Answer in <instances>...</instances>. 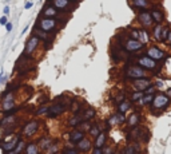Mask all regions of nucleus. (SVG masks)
I'll return each mask as SVG.
<instances>
[{"mask_svg": "<svg viewBox=\"0 0 171 154\" xmlns=\"http://www.w3.org/2000/svg\"><path fill=\"white\" fill-rule=\"evenodd\" d=\"M124 76L128 79H132V81H136V79H144L147 78V73L146 70H143L139 66H127L126 70H124Z\"/></svg>", "mask_w": 171, "mask_h": 154, "instance_id": "f257e3e1", "label": "nucleus"}, {"mask_svg": "<svg viewBox=\"0 0 171 154\" xmlns=\"http://www.w3.org/2000/svg\"><path fill=\"white\" fill-rule=\"evenodd\" d=\"M170 103V96L164 93H159L156 95H154V99L151 102V106H152L154 111L155 110H164Z\"/></svg>", "mask_w": 171, "mask_h": 154, "instance_id": "f03ea898", "label": "nucleus"}, {"mask_svg": "<svg viewBox=\"0 0 171 154\" xmlns=\"http://www.w3.org/2000/svg\"><path fill=\"white\" fill-rule=\"evenodd\" d=\"M56 24H58V20H56V19L43 18L39 20V28H40V31H43V32H50V31H52L54 28L56 27Z\"/></svg>", "mask_w": 171, "mask_h": 154, "instance_id": "7ed1b4c3", "label": "nucleus"}, {"mask_svg": "<svg viewBox=\"0 0 171 154\" xmlns=\"http://www.w3.org/2000/svg\"><path fill=\"white\" fill-rule=\"evenodd\" d=\"M15 98L12 96V94H7V95L1 96V109L4 113H8V111L15 109Z\"/></svg>", "mask_w": 171, "mask_h": 154, "instance_id": "20e7f679", "label": "nucleus"}, {"mask_svg": "<svg viewBox=\"0 0 171 154\" xmlns=\"http://www.w3.org/2000/svg\"><path fill=\"white\" fill-rule=\"evenodd\" d=\"M151 86H152V83H151V79H149V78L132 81V87L135 88L136 91H139V93H144V91Z\"/></svg>", "mask_w": 171, "mask_h": 154, "instance_id": "39448f33", "label": "nucleus"}, {"mask_svg": "<svg viewBox=\"0 0 171 154\" xmlns=\"http://www.w3.org/2000/svg\"><path fill=\"white\" fill-rule=\"evenodd\" d=\"M138 64L139 67H142L143 70H155L156 68V62L152 61L151 58H149V56H141V58H138Z\"/></svg>", "mask_w": 171, "mask_h": 154, "instance_id": "423d86ee", "label": "nucleus"}, {"mask_svg": "<svg viewBox=\"0 0 171 154\" xmlns=\"http://www.w3.org/2000/svg\"><path fill=\"white\" fill-rule=\"evenodd\" d=\"M124 50L128 51V52H135V51H139L144 47V44H142L139 40H132V39H127L123 43Z\"/></svg>", "mask_w": 171, "mask_h": 154, "instance_id": "0eeeda50", "label": "nucleus"}, {"mask_svg": "<svg viewBox=\"0 0 171 154\" xmlns=\"http://www.w3.org/2000/svg\"><path fill=\"white\" fill-rule=\"evenodd\" d=\"M39 43H40V39L38 38L36 35L31 36L30 39L27 40V43H25V50H24V54L25 55H30V54H32L33 51L38 48Z\"/></svg>", "mask_w": 171, "mask_h": 154, "instance_id": "6e6552de", "label": "nucleus"}, {"mask_svg": "<svg viewBox=\"0 0 171 154\" xmlns=\"http://www.w3.org/2000/svg\"><path fill=\"white\" fill-rule=\"evenodd\" d=\"M138 20L144 28L152 25V23H154L152 18H151V13L149 12V11H141V12L138 13Z\"/></svg>", "mask_w": 171, "mask_h": 154, "instance_id": "1a4fd4ad", "label": "nucleus"}, {"mask_svg": "<svg viewBox=\"0 0 171 154\" xmlns=\"http://www.w3.org/2000/svg\"><path fill=\"white\" fill-rule=\"evenodd\" d=\"M164 51H162L161 48H158V47H155V46H152V47H150L149 50H147V56L149 58H151L152 61H161V59H163L164 58Z\"/></svg>", "mask_w": 171, "mask_h": 154, "instance_id": "9d476101", "label": "nucleus"}, {"mask_svg": "<svg viewBox=\"0 0 171 154\" xmlns=\"http://www.w3.org/2000/svg\"><path fill=\"white\" fill-rule=\"evenodd\" d=\"M65 107H67V105L65 103L52 105V106H50V110H48V117H50V118H54V117L60 115V114H63L65 111Z\"/></svg>", "mask_w": 171, "mask_h": 154, "instance_id": "9b49d317", "label": "nucleus"}, {"mask_svg": "<svg viewBox=\"0 0 171 154\" xmlns=\"http://www.w3.org/2000/svg\"><path fill=\"white\" fill-rule=\"evenodd\" d=\"M39 130V122L38 121H30L24 127H23V134L27 137L33 135Z\"/></svg>", "mask_w": 171, "mask_h": 154, "instance_id": "f8f14e48", "label": "nucleus"}, {"mask_svg": "<svg viewBox=\"0 0 171 154\" xmlns=\"http://www.w3.org/2000/svg\"><path fill=\"white\" fill-rule=\"evenodd\" d=\"M20 142V138L19 137H15V138L12 139V141H8V142H3L0 146H1V149L4 150L5 153H10V152H13L15 150V147L18 146V144Z\"/></svg>", "mask_w": 171, "mask_h": 154, "instance_id": "ddd939ff", "label": "nucleus"}, {"mask_svg": "<svg viewBox=\"0 0 171 154\" xmlns=\"http://www.w3.org/2000/svg\"><path fill=\"white\" fill-rule=\"evenodd\" d=\"M58 12L59 11L56 10L52 4L48 3V4L44 7V10H43V16H44L45 19H55V16L58 15Z\"/></svg>", "mask_w": 171, "mask_h": 154, "instance_id": "4468645a", "label": "nucleus"}, {"mask_svg": "<svg viewBox=\"0 0 171 154\" xmlns=\"http://www.w3.org/2000/svg\"><path fill=\"white\" fill-rule=\"evenodd\" d=\"M84 138H86V137H84V133L80 132V130H78V129L72 130V132L70 133V141L72 142V144H76V145H78L79 142H80L82 139H84Z\"/></svg>", "mask_w": 171, "mask_h": 154, "instance_id": "2eb2a0df", "label": "nucleus"}, {"mask_svg": "<svg viewBox=\"0 0 171 154\" xmlns=\"http://www.w3.org/2000/svg\"><path fill=\"white\" fill-rule=\"evenodd\" d=\"M51 4L58 11H67V8L71 5V3L68 1V0H55V1H52Z\"/></svg>", "mask_w": 171, "mask_h": 154, "instance_id": "dca6fc26", "label": "nucleus"}, {"mask_svg": "<svg viewBox=\"0 0 171 154\" xmlns=\"http://www.w3.org/2000/svg\"><path fill=\"white\" fill-rule=\"evenodd\" d=\"M151 18H152V20L155 22V23H158V24H161L162 22H163V19H164V15H163V12H162L161 10H156V8H154L152 11H151Z\"/></svg>", "mask_w": 171, "mask_h": 154, "instance_id": "f3484780", "label": "nucleus"}, {"mask_svg": "<svg viewBox=\"0 0 171 154\" xmlns=\"http://www.w3.org/2000/svg\"><path fill=\"white\" fill-rule=\"evenodd\" d=\"M54 144V141L51 138H40V141H39V149L44 150V152H47L48 149H50V146Z\"/></svg>", "mask_w": 171, "mask_h": 154, "instance_id": "a211bd4d", "label": "nucleus"}, {"mask_svg": "<svg viewBox=\"0 0 171 154\" xmlns=\"http://www.w3.org/2000/svg\"><path fill=\"white\" fill-rule=\"evenodd\" d=\"M82 122H84L83 117L79 115V114H75L72 118H70V121H68V125H70L71 127H75V126H79Z\"/></svg>", "mask_w": 171, "mask_h": 154, "instance_id": "6ab92c4d", "label": "nucleus"}, {"mask_svg": "<svg viewBox=\"0 0 171 154\" xmlns=\"http://www.w3.org/2000/svg\"><path fill=\"white\" fill-rule=\"evenodd\" d=\"M139 121H141V117H139V114L134 113V114H131V115L128 117L127 123H128V126H130V127H135L136 125L139 123Z\"/></svg>", "mask_w": 171, "mask_h": 154, "instance_id": "aec40b11", "label": "nucleus"}, {"mask_svg": "<svg viewBox=\"0 0 171 154\" xmlns=\"http://www.w3.org/2000/svg\"><path fill=\"white\" fill-rule=\"evenodd\" d=\"M132 5L136 8H141V11H147V8L150 7V3L146 0H134Z\"/></svg>", "mask_w": 171, "mask_h": 154, "instance_id": "412c9836", "label": "nucleus"}, {"mask_svg": "<svg viewBox=\"0 0 171 154\" xmlns=\"http://www.w3.org/2000/svg\"><path fill=\"white\" fill-rule=\"evenodd\" d=\"M78 149L82 150V152H88V150H91V141L87 138L82 139V141L78 144Z\"/></svg>", "mask_w": 171, "mask_h": 154, "instance_id": "4be33fe9", "label": "nucleus"}, {"mask_svg": "<svg viewBox=\"0 0 171 154\" xmlns=\"http://www.w3.org/2000/svg\"><path fill=\"white\" fill-rule=\"evenodd\" d=\"M104 144H106V134L100 133L98 137H96V139H95V147L102 149V147L104 146Z\"/></svg>", "mask_w": 171, "mask_h": 154, "instance_id": "5701e85b", "label": "nucleus"}, {"mask_svg": "<svg viewBox=\"0 0 171 154\" xmlns=\"http://www.w3.org/2000/svg\"><path fill=\"white\" fill-rule=\"evenodd\" d=\"M25 154H39V146L33 142L28 144L27 147H25Z\"/></svg>", "mask_w": 171, "mask_h": 154, "instance_id": "b1692460", "label": "nucleus"}, {"mask_svg": "<svg viewBox=\"0 0 171 154\" xmlns=\"http://www.w3.org/2000/svg\"><path fill=\"white\" fill-rule=\"evenodd\" d=\"M130 109H131V102L130 101H124V102H122L120 105H118V113H120V114H124Z\"/></svg>", "mask_w": 171, "mask_h": 154, "instance_id": "393cba45", "label": "nucleus"}, {"mask_svg": "<svg viewBox=\"0 0 171 154\" xmlns=\"http://www.w3.org/2000/svg\"><path fill=\"white\" fill-rule=\"evenodd\" d=\"M162 30H163V27H162L161 24H158L155 28L152 30V38L155 39V40L161 42V35H162Z\"/></svg>", "mask_w": 171, "mask_h": 154, "instance_id": "a878e982", "label": "nucleus"}, {"mask_svg": "<svg viewBox=\"0 0 171 154\" xmlns=\"http://www.w3.org/2000/svg\"><path fill=\"white\" fill-rule=\"evenodd\" d=\"M139 42L144 46H146V43H149V34H147L146 30L139 31Z\"/></svg>", "mask_w": 171, "mask_h": 154, "instance_id": "bb28decb", "label": "nucleus"}, {"mask_svg": "<svg viewBox=\"0 0 171 154\" xmlns=\"http://www.w3.org/2000/svg\"><path fill=\"white\" fill-rule=\"evenodd\" d=\"M102 132H100V127L98 126V125H94V126H91V129H90V134L94 137V138H96V137L99 135Z\"/></svg>", "mask_w": 171, "mask_h": 154, "instance_id": "cd10ccee", "label": "nucleus"}, {"mask_svg": "<svg viewBox=\"0 0 171 154\" xmlns=\"http://www.w3.org/2000/svg\"><path fill=\"white\" fill-rule=\"evenodd\" d=\"M144 94L143 93H139V91H135V93L131 94V102H138L143 98Z\"/></svg>", "mask_w": 171, "mask_h": 154, "instance_id": "c85d7f7f", "label": "nucleus"}, {"mask_svg": "<svg viewBox=\"0 0 171 154\" xmlns=\"http://www.w3.org/2000/svg\"><path fill=\"white\" fill-rule=\"evenodd\" d=\"M95 114H96V113H95V110H94V109H88V110L84 113L83 119H84V121H88V119L94 118V117H95Z\"/></svg>", "mask_w": 171, "mask_h": 154, "instance_id": "c756f323", "label": "nucleus"}, {"mask_svg": "<svg viewBox=\"0 0 171 154\" xmlns=\"http://www.w3.org/2000/svg\"><path fill=\"white\" fill-rule=\"evenodd\" d=\"M169 34H170V28L169 27H163V30H162V35H161V40L166 42L167 38H169Z\"/></svg>", "mask_w": 171, "mask_h": 154, "instance_id": "7c9ffc66", "label": "nucleus"}, {"mask_svg": "<svg viewBox=\"0 0 171 154\" xmlns=\"http://www.w3.org/2000/svg\"><path fill=\"white\" fill-rule=\"evenodd\" d=\"M152 99H154V95H143V98L141 99V105H149L152 102Z\"/></svg>", "mask_w": 171, "mask_h": 154, "instance_id": "2f4dec72", "label": "nucleus"}, {"mask_svg": "<svg viewBox=\"0 0 171 154\" xmlns=\"http://www.w3.org/2000/svg\"><path fill=\"white\" fill-rule=\"evenodd\" d=\"M58 150H59V147H58V141H55V145H51L50 146V149L47 150V153L48 154H56L58 153Z\"/></svg>", "mask_w": 171, "mask_h": 154, "instance_id": "473e14b6", "label": "nucleus"}, {"mask_svg": "<svg viewBox=\"0 0 171 154\" xmlns=\"http://www.w3.org/2000/svg\"><path fill=\"white\" fill-rule=\"evenodd\" d=\"M130 39H132V40H139V31L138 30H131L130 31Z\"/></svg>", "mask_w": 171, "mask_h": 154, "instance_id": "72a5a7b5", "label": "nucleus"}, {"mask_svg": "<svg viewBox=\"0 0 171 154\" xmlns=\"http://www.w3.org/2000/svg\"><path fill=\"white\" fill-rule=\"evenodd\" d=\"M124 101H126V96H124V93H119L118 95L115 96V102H116L118 105H120L122 102H124Z\"/></svg>", "mask_w": 171, "mask_h": 154, "instance_id": "f704fd0d", "label": "nucleus"}, {"mask_svg": "<svg viewBox=\"0 0 171 154\" xmlns=\"http://www.w3.org/2000/svg\"><path fill=\"white\" fill-rule=\"evenodd\" d=\"M79 126H80V132H90V129H91V125L88 123V122H82L80 125H79Z\"/></svg>", "mask_w": 171, "mask_h": 154, "instance_id": "c9c22d12", "label": "nucleus"}, {"mask_svg": "<svg viewBox=\"0 0 171 154\" xmlns=\"http://www.w3.org/2000/svg\"><path fill=\"white\" fill-rule=\"evenodd\" d=\"M71 110H72V113L78 114L79 111H80V105L76 103V102H72V103H71Z\"/></svg>", "mask_w": 171, "mask_h": 154, "instance_id": "e433bc0d", "label": "nucleus"}, {"mask_svg": "<svg viewBox=\"0 0 171 154\" xmlns=\"http://www.w3.org/2000/svg\"><path fill=\"white\" fill-rule=\"evenodd\" d=\"M108 125H119L118 123V115L116 114H114V115H111L110 117V119H108Z\"/></svg>", "mask_w": 171, "mask_h": 154, "instance_id": "4c0bfd02", "label": "nucleus"}, {"mask_svg": "<svg viewBox=\"0 0 171 154\" xmlns=\"http://www.w3.org/2000/svg\"><path fill=\"white\" fill-rule=\"evenodd\" d=\"M23 147H24V142L20 141V142H19V144H18V146L15 147V150H13V153H15V154H20V152L23 150Z\"/></svg>", "mask_w": 171, "mask_h": 154, "instance_id": "58836bf2", "label": "nucleus"}, {"mask_svg": "<svg viewBox=\"0 0 171 154\" xmlns=\"http://www.w3.org/2000/svg\"><path fill=\"white\" fill-rule=\"evenodd\" d=\"M48 110H50V106H43V107H40V109L36 111V114H38V115H42V114H48Z\"/></svg>", "mask_w": 171, "mask_h": 154, "instance_id": "ea45409f", "label": "nucleus"}, {"mask_svg": "<svg viewBox=\"0 0 171 154\" xmlns=\"http://www.w3.org/2000/svg\"><path fill=\"white\" fill-rule=\"evenodd\" d=\"M116 115H118V123H124L126 122V117H124V114H120V113H116Z\"/></svg>", "mask_w": 171, "mask_h": 154, "instance_id": "a19ab883", "label": "nucleus"}, {"mask_svg": "<svg viewBox=\"0 0 171 154\" xmlns=\"http://www.w3.org/2000/svg\"><path fill=\"white\" fill-rule=\"evenodd\" d=\"M62 154H79L78 150L75 149H64L63 152H62Z\"/></svg>", "mask_w": 171, "mask_h": 154, "instance_id": "79ce46f5", "label": "nucleus"}, {"mask_svg": "<svg viewBox=\"0 0 171 154\" xmlns=\"http://www.w3.org/2000/svg\"><path fill=\"white\" fill-rule=\"evenodd\" d=\"M124 154H135V147L134 146H127L124 150Z\"/></svg>", "mask_w": 171, "mask_h": 154, "instance_id": "37998d69", "label": "nucleus"}, {"mask_svg": "<svg viewBox=\"0 0 171 154\" xmlns=\"http://www.w3.org/2000/svg\"><path fill=\"white\" fill-rule=\"evenodd\" d=\"M7 23H8L7 16H3V18H0V24H1V25H7Z\"/></svg>", "mask_w": 171, "mask_h": 154, "instance_id": "c03bdc74", "label": "nucleus"}, {"mask_svg": "<svg viewBox=\"0 0 171 154\" xmlns=\"http://www.w3.org/2000/svg\"><path fill=\"white\" fill-rule=\"evenodd\" d=\"M32 7H33V3H32V1H27V3L24 4V8H25V10H30V8H32Z\"/></svg>", "mask_w": 171, "mask_h": 154, "instance_id": "a18cd8bd", "label": "nucleus"}, {"mask_svg": "<svg viewBox=\"0 0 171 154\" xmlns=\"http://www.w3.org/2000/svg\"><path fill=\"white\" fill-rule=\"evenodd\" d=\"M12 28H13L12 23H10V22H8V23H7V25H5V30H7L8 32H10V31H12Z\"/></svg>", "mask_w": 171, "mask_h": 154, "instance_id": "49530a36", "label": "nucleus"}, {"mask_svg": "<svg viewBox=\"0 0 171 154\" xmlns=\"http://www.w3.org/2000/svg\"><path fill=\"white\" fill-rule=\"evenodd\" d=\"M92 154H103V150H102V149H98V147H95V149L92 150Z\"/></svg>", "mask_w": 171, "mask_h": 154, "instance_id": "de8ad7c7", "label": "nucleus"}, {"mask_svg": "<svg viewBox=\"0 0 171 154\" xmlns=\"http://www.w3.org/2000/svg\"><path fill=\"white\" fill-rule=\"evenodd\" d=\"M3 12H4L5 15H8V13H10V7H8V5H5V7H4V11H3Z\"/></svg>", "mask_w": 171, "mask_h": 154, "instance_id": "09e8293b", "label": "nucleus"}, {"mask_svg": "<svg viewBox=\"0 0 171 154\" xmlns=\"http://www.w3.org/2000/svg\"><path fill=\"white\" fill-rule=\"evenodd\" d=\"M167 43H169V44H171V31H170V34H169V38H167Z\"/></svg>", "mask_w": 171, "mask_h": 154, "instance_id": "8fccbe9b", "label": "nucleus"}, {"mask_svg": "<svg viewBox=\"0 0 171 154\" xmlns=\"http://www.w3.org/2000/svg\"><path fill=\"white\" fill-rule=\"evenodd\" d=\"M5 154H15V153H13V152H10V153H5Z\"/></svg>", "mask_w": 171, "mask_h": 154, "instance_id": "3c124183", "label": "nucleus"}, {"mask_svg": "<svg viewBox=\"0 0 171 154\" xmlns=\"http://www.w3.org/2000/svg\"><path fill=\"white\" fill-rule=\"evenodd\" d=\"M112 154H118V153H112Z\"/></svg>", "mask_w": 171, "mask_h": 154, "instance_id": "603ef678", "label": "nucleus"}]
</instances>
